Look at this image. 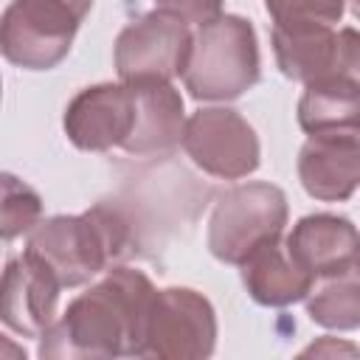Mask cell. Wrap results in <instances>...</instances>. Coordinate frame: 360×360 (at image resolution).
I'll return each instance as SVG.
<instances>
[{
  "instance_id": "cell-15",
  "label": "cell",
  "mask_w": 360,
  "mask_h": 360,
  "mask_svg": "<svg viewBox=\"0 0 360 360\" xmlns=\"http://www.w3.org/2000/svg\"><path fill=\"white\" fill-rule=\"evenodd\" d=\"M298 124L309 138H360V84L346 76H321L307 82L298 98Z\"/></svg>"
},
{
  "instance_id": "cell-1",
  "label": "cell",
  "mask_w": 360,
  "mask_h": 360,
  "mask_svg": "<svg viewBox=\"0 0 360 360\" xmlns=\"http://www.w3.org/2000/svg\"><path fill=\"white\" fill-rule=\"evenodd\" d=\"M155 284L135 267L115 264L39 338L42 360H107L143 357L146 318L155 301Z\"/></svg>"
},
{
  "instance_id": "cell-11",
  "label": "cell",
  "mask_w": 360,
  "mask_h": 360,
  "mask_svg": "<svg viewBox=\"0 0 360 360\" xmlns=\"http://www.w3.org/2000/svg\"><path fill=\"white\" fill-rule=\"evenodd\" d=\"M290 256L315 278H332L354 267L360 233L349 217L340 214H307L284 239Z\"/></svg>"
},
{
  "instance_id": "cell-8",
  "label": "cell",
  "mask_w": 360,
  "mask_h": 360,
  "mask_svg": "<svg viewBox=\"0 0 360 360\" xmlns=\"http://www.w3.org/2000/svg\"><path fill=\"white\" fill-rule=\"evenodd\" d=\"M194 34L188 22L169 11H149L132 20L115 37V70L121 82L183 76Z\"/></svg>"
},
{
  "instance_id": "cell-2",
  "label": "cell",
  "mask_w": 360,
  "mask_h": 360,
  "mask_svg": "<svg viewBox=\"0 0 360 360\" xmlns=\"http://www.w3.org/2000/svg\"><path fill=\"white\" fill-rule=\"evenodd\" d=\"M132 222L115 205L96 202L84 214H56L42 219L25 250L42 259L62 287H82L107 267L135 253Z\"/></svg>"
},
{
  "instance_id": "cell-23",
  "label": "cell",
  "mask_w": 360,
  "mask_h": 360,
  "mask_svg": "<svg viewBox=\"0 0 360 360\" xmlns=\"http://www.w3.org/2000/svg\"><path fill=\"white\" fill-rule=\"evenodd\" d=\"M354 267L360 270V248H357V259H354Z\"/></svg>"
},
{
  "instance_id": "cell-13",
  "label": "cell",
  "mask_w": 360,
  "mask_h": 360,
  "mask_svg": "<svg viewBox=\"0 0 360 360\" xmlns=\"http://www.w3.org/2000/svg\"><path fill=\"white\" fill-rule=\"evenodd\" d=\"M298 180L315 200H349L360 186V138L312 135L298 152Z\"/></svg>"
},
{
  "instance_id": "cell-12",
  "label": "cell",
  "mask_w": 360,
  "mask_h": 360,
  "mask_svg": "<svg viewBox=\"0 0 360 360\" xmlns=\"http://www.w3.org/2000/svg\"><path fill=\"white\" fill-rule=\"evenodd\" d=\"M135 93V129L124 141V152L135 158L146 155H169L174 146L183 143L186 112L183 96L172 82L163 79H141L127 82Z\"/></svg>"
},
{
  "instance_id": "cell-16",
  "label": "cell",
  "mask_w": 360,
  "mask_h": 360,
  "mask_svg": "<svg viewBox=\"0 0 360 360\" xmlns=\"http://www.w3.org/2000/svg\"><path fill=\"white\" fill-rule=\"evenodd\" d=\"M278 70L292 82L335 76L338 31L332 25H273L270 31Z\"/></svg>"
},
{
  "instance_id": "cell-4",
  "label": "cell",
  "mask_w": 360,
  "mask_h": 360,
  "mask_svg": "<svg viewBox=\"0 0 360 360\" xmlns=\"http://www.w3.org/2000/svg\"><path fill=\"white\" fill-rule=\"evenodd\" d=\"M93 0H11L0 22V51L22 70L56 68L73 45Z\"/></svg>"
},
{
  "instance_id": "cell-18",
  "label": "cell",
  "mask_w": 360,
  "mask_h": 360,
  "mask_svg": "<svg viewBox=\"0 0 360 360\" xmlns=\"http://www.w3.org/2000/svg\"><path fill=\"white\" fill-rule=\"evenodd\" d=\"M42 200L39 194L22 183L20 177H14L11 172L3 174V242H11L22 233H31L42 219Z\"/></svg>"
},
{
  "instance_id": "cell-20",
  "label": "cell",
  "mask_w": 360,
  "mask_h": 360,
  "mask_svg": "<svg viewBox=\"0 0 360 360\" xmlns=\"http://www.w3.org/2000/svg\"><path fill=\"white\" fill-rule=\"evenodd\" d=\"M155 8L174 14L188 25H205L222 17V0H155Z\"/></svg>"
},
{
  "instance_id": "cell-9",
  "label": "cell",
  "mask_w": 360,
  "mask_h": 360,
  "mask_svg": "<svg viewBox=\"0 0 360 360\" xmlns=\"http://www.w3.org/2000/svg\"><path fill=\"white\" fill-rule=\"evenodd\" d=\"M135 93L127 82H104L79 90L65 107V135L82 152L124 146L135 129Z\"/></svg>"
},
{
  "instance_id": "cell-14",
  "label": "cell",
  "mask_w": 360,
  "mask_h": 360,
  "mask_svg": "<svg viewBox=\"0 0 360 360\" xmlns=\"http://www.w3.org/2000/svg\"><path fill=\"white\" fill-rule=\"evenodd\" d=\"M239 267L248 295L262 307H290L312 292L315 276L290 256L281 236L256 248Z\"/></svg>"
},
{
  "instance_id": "cell-6",
  "label": "cell",
  "mask_w": 360,
  "mask_h": 360,
  "mask_svg": "<svg viewBox=\"0 0 360 360\" xmlns=\"http://www.w3.org/2000/svg\"><path fill=\"white\" fill-rule=\"evenodd\" d=\"M217 346V312L211 301L191 287H166L155 292L143 357L160 360H202Z\"/></svg>"
},
{
  "instance_id": "cell-21",
  "label": "cell",
  "mask_w": 360,
  "mask_h": 360,
  "mask_svg": "<svg viewBox=\"0 0 360 360\" xmlns=\"http://www.w3.org/2000/svg\"><path fill=\"white\" fill-rule=\"evenodd\" d=\"M335 76L354 79L360 84V31L357 28H338V65Z\"/></svg>"
},
{
  "instance_id": "cell-19",
  "label": "cell",
  "mask_w": 360,
  "mask_h": 360,
  "mask_svg": "<svg viewBox=\"0 0 360 360\" xmlns=\"http://www.w3.org/2000/svg\"><path fill=\"white\" fill-rule=\"evenodd\" d=\"M273 25H335L343 17L346 0H264Z\"/></svg>"
},
{
  "instance_id": "cell-17",
  "label": "cell",
  "mask_w": 360,
  "mask_h": 360,
  "mask_svg": "<svg viewBox=\"0 0 360 360\" xmlns=\"http://www.w3.org/2000/svg\"><path fill=\"white\" fill-rule=\"evenodd\" d=\"M307 315L323 329L349 332L360 326V270L352 267L332 276L321 290L307 298Z\"/></svg>"
},
{
  "instance_id": "cell-3",
  "label": "cell",
  "mask_w": 360,
  "mask_h": 360,
  "mask_svg": "<svg viewBox=\"0 0 360 360\" xmlns=\"http://www.w3.org/2000/svg\"><path fill=\"white\" fill-rule=\"evenodd\" d=\"M259 73L253 22L239 14H222L197 28L183 84L197 101H233L259 82Z\"/></svg>"
},
{
  "instance_id": "cell-7",
  "label": "cell",
  "mask_w": 360,
  "mask_h": 360,
  "mask_svg": "<svg viewBox=\"0 0 360 360\" xmlns=\"http://www.w3.org/2000/svg\"><path fill=\"white\" fill-rule=\"evenodd\" d=\"M186 155L211 177L242 180L262 163V146L248 118L231 107H200L183 129Z\"/></svg>"
},
{
  "instance_id": "cell-22",
  "label": "cell",
  "mask_w": 360,
  "mask_h": 360,
  "mask_svg": "<svg viewBox=\"0 0 360 360\" xmlns=\"http://www.w3.org/2000/svg\"><path fill=\"white\" fill-rule=\"evenodd\" d=\"M349 3H352V14L360 20V0H349Z\"/></svg>"
},
{
  "instance_id": "cell-10",
  "label": "cell",
  "mask_w": 360,
  "mask_h": 360,
  "mask_svg": "<svg viewBox=\"0 0 360 360\" xmlns=\"http://www.w3.org/2000/svg\"><path fill=\"white\" fill-rule=\"evenodd\" d=\"M59 290L62 281L42 259L28 250L11 256L3 270L0 321L22 338H42L56 321Z\"/></svg>"
},
{
  "instance_id": "cell-5",
  "label": "cell",
  "mask_w": 360,
  "mask_h": 360,
  "mask_svg": "<svg viewBox=\"0 0 360 360\" xmlns=\"http://www.w3.org/2000/svg\"><path fill=\"white\" fill-rule=\"evenodd\" d=\"M287 194L273 183L225 188L208 219V250L225 264H242L256 248L278 239L287 225Z\"/></svg>"
}]
</instances>
